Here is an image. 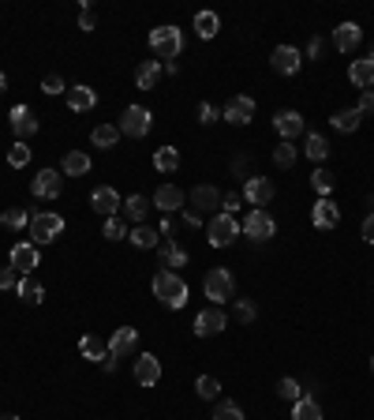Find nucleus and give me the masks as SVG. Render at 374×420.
<instances>
[{"instance_id": "nucleus-31", "label": "nucleus", "mask_w": 374, "mask_h": 420, "mask_svg": "<svg viewBox=\"0 0 374 420\" xmlns=\"http://www.w3.org/2000/svg\"><path fill=\"white\" fill-rule=\"evenodd\" d=\"M154 169H157V173H176V169H180V150L176 147L154 150Z\"/></svg>"}, {"instance_id": "nucleus-17", "label": "nucleus", "mask_w": 374, "mask_h": 420, "mask_svg": "<svg viewBox=\"0 0 374 420\" xmlns=\"http://www.w3.org/2000/svg\"><path fill=\"white\" fill-rule=\"evenodd\" d=\"M157 379H162V360L154 357V353H142L135 360V383L139 387H154Z\"/></svg>"}, {"instance_id": "nucleus-23", "label": "nucleus", "mask_w": 374, "mask_h": 420, "mask_svg": "<svg viewBox=\"0 0 374 420\" xmlns=\"http://www.w3.org/2000/svg\"><path fill=\"white\" fill-rule=\"evenodd\" d=\"M348 79L359 87V90H370L374 87V57H363V60H352L348 68Z\"/></svg>"}, {"instance_id": "nucleus-1", "label": "nucleus", "mask_w": 374, "mask_h": 420, "mask_svg": "<svg viewBox=\"0 0 374 420\" xmlns=\"http://www.w3.org/2000/svg\"><path fill=\"white\" fill-rule=\"evenodd\" d=\"M150 289H154V297L162 300L165 308H172V311H180L183 304H187V282L180 278L176 270H162V274H154V282H150Z\"/></svg>"}, {"instance_id": "nucleus-7", "label": "nucleus", "mask_w": 374, "mask_h": 420, "mask_svg": "<svg viewBox=\"0 0 374 420\" xmlns=\"http://www.w3.org/2000/svg\"><path fill=\"white\" fill-rule=\"evenodd\" d=\"M38 262H42V252H38L34 241H19L16 248H11V270L19 274V278H26V274L38 270Z\"/></svg>"}, {"instance_id": "nucleus-33", "label": "nucleus", "mask_w": 374, "mask_h": 420, "mask_svg": "<svg viewBox=\"0 0 374 420\" xmlns=\"http://www.w3.org/2000/svg\"><path fill=\"white\" fill-rule=\"evenodd\" d=\"M79 353H83L86 360H101L105 353H109V346H105L101 338H94V334H83L79 338Z\"/></svg>"}, {"instance_id": "nucleus-39", "label": "nucleus", "mask_w": 374, "mask_h": 420, "mask_svg": "<svg viewBox=\"0 0 374 420\" xmlns=\"http://www.w3.org/2000/svg\"><path fill=\"white\" fill-rule=\"evenodd\" d=\"M150 199H146V195H128V218L131 221H139V226H142V218L146 214H150Z\"/></svg>"}, {"instance_id": "nucleus-11", "label": "nucleus", "mask_w": 374, "mask_h": 420, "mask_svg": "<svg viewBox=\"0 0 374 420\" xmlns=\"http://www.w3.org/2000/svg\"><path fill=\"white\" fill-rule=\"evenodd\" d=\"M225 323H229V319H225V311L217 304H210V308H203L195 315V334L198 338H213V334L225 331Z\"/></svg>"}, {"instance_id": "nucleus-43", "label": "nucleus", "mask_w": 374, "mask_h": 420, "mask_svg": "<svg viewBox=\"0 0 374 420\" xmlns=\"http://www.w3.org/2000/svg\"><path fill=\"white\" fill-rule=\"evenodd\" d=\"M277 398H285V402H300L303 398V390H300V383H296V379H280V383H277Z\"/></svg>"}, {"instance_id": "nucleus-54", "label": "nucleus", "mask_w": 374, "mask_h": 420, "mask_svg": "<svg viewBox=\"0 0 374 420\" xmlns=\"http://www.w3.org/2000/svg\"><path fill=\"white\" fill-rule=\"evenodd\" d=\"M183 221H187V226H203V214H198V210H187Z\"/></svg>"}, {"instance_id": "nucleus-41", "label": "nucleus", "mask_w": 374, "mask_h": 420, "mask_svg": "<svg viewBox=\"0 0 374 420\" xmlns=\"http://www.w3.org/2000/svg\"><path fill=\"white\" fill-rule=\"evenodd\" d=\"M311 184H314V192L322 195V199H329V192H333V184H337V177L329 173V169H314V177H311Z\"/></svg>"}, {"instance_id": "nucleus-4", "label": "nucleus", "mask_w": 374, "mask_h": 420, "mask_svg": "<svg viewBox=\"0 0 374 420\" xmlns=\"http://www.w3.org/2000/svg\"><path fill=\"white\" fill-rule=\"evenodd\" d=\"M60 233H64V218L60 214H52V210H38V214H30L34 244H49V241H57Z\"/></svg>"}, {"instance_id": "nucleus-21", "label": "nucleus", "mask_w": 374, "mask_h": 420, "mask_svg": "<svg viewBox=\"0 0 374 420\" xmlns=\"http://www.w3.org/2000/svg\"><path fill=\"white\" fill-rule=\"evenodd\" d=\"M94 105H98V90H90L83 83L68 90V109L72 113H86V109H94Z\"/></svg>"}, {"instance_id": "nucleus-27", "label": "nucleus", "mask_w": 374, "mask_h": 420, "mask_svg": "<svg viewBox=\"0 0 374 420\" xmlns=\"http://www.w3.org/2000/svg\"><path fill=\"white\" fill-rule=\"evenodd\" d=\"M19 300H26V304H42L45 300V289H42V282L34 278V274H26V278H19Z\"/></svg>"}, {"instance_id": "nucleus-16", "label": "nucleus", "mask_w": 374, "mask_h": 420, "mask_svg": "<svg viewBox=\"0 0 374 420\" xmlns=\"http://www.w3.org/2000/svg\"><path fill=\"white\" fill-rule=\"evenodd\" d=\"M221 203H225V195L213 188V184H198V188L191 192V206L203 210V214H217Z\"/></svg>"}, {"instance_id": "nucleus-13", "label": "nucleus", "mask_w": 374, "mask_h": 420, "mask_svg": "<svg viewBox=\"0 0 374 420\" xmlns=\"http://www.w3.org/2000/svg\"><path fill=\"white\" fill-rule=\"evenodd\" d=\"M11 128H16V136L26 143L30 136H38V113L30 109V105H16V109H11Z\"/></svg>"}, {"instance_id": "nucleus-34", "label": "nucleus", "mask_w": 374, "mask_h": 420, "mask_svg": "<svg viewBox=\"0 0 374 420\" xmlns=\"http://www.w3.org/2000/svg\"><path fill=\"white\" fill-rule=\"evenodd\" d=\"M359 121H363V116H359V109H341V113L329 116V124L337 128V131H344V136H348V131H356Z\"/></svg>"}, {"instance_id": "nucleus-26", "label": "nucleus", "mask_w": 374, "mask_h": 420, "mask_svg": "<svg viewBox=\"0 0 374 420\" xmlns=\"http://www.w3.org/2000/svg\"><path fill=\"white\" fill-rule=\"evenodd\" d=\"M60 173H68V177H83V173H90V154H83V150H68V154H64V162H60Z\"/></svg>"}, {"instance_id": "nucleus-52", "label": "nucleus", "mask_w": 374, "mask_h": 420, "mask_svg": "<svg viewBox=\"0 0 374 420\" xmlns=\"http://www.w3.org/2000/svg\"><path fill=\"white\" fill-rule=\"evenodd\" d=\"M79 26H83V31H94V11H90V4H83V11H79Z\"/></svg>"}, {"instance_id": "nucleus-46", "label": "nucleus", "mask_w": 374, "mask_h": 420, "mask_svg": "<svg viewBox=\"0 0 374 420\" xmlns=\"http://www.w3.org/2000/svg\"><path fill=\"white\" fill-rule=\"evenodd\" d=\"M42 90H45L49 98H57V94H68V87H64V79H60V75H45V79H42Z\"/></svg>"}, {"instance_id": "nucleus-30", "label": "nucleus", "mask_w": 374, "mask_h": 420, "mask_svg": "<svg viewBox=\"0 0 374 420\" xmlns=\"http://www.w3.org/2000/svg\"><path fill=\"white\" fill-rule=\"evenodd\" d=\"M221 31V19H217V11H198L195 16V34L203 38V42H210L213 34Z\"/></svg>"}, {"instance_id": "nucleus-35", "label": "nucleus", "mask_w": 374, "mask_h": 420, "mask_svg": "<svg viewBox=\"0 0 374 420\" xmlns=\"http://www.w3.org/2000/svg\"><path fill=\"white\" fill-rule=\"evenodd\" d=\"M131 244L139 248V252H150V248H157L162 241H157V229H150V226H135V233L128 236Z\"/></svg>"}, {"instance_id": "nucleus-37", "label": "nucleus", "mask_w": 374, "mask_h": 420, "mask_svg": "<svg viewBox=\"0 0 374 420\" xmlns=\"http://www.w3.org/2000/svg\"><path fill=\"white\" fill-rule=\"evenodd\" d=\"M0 226L11 229V233H16V229H26V226H30V214H26V210H19V206H11V210H4V214H0Z\"/></svg>"}, {"instance_id": "nucleus-56", "label": "nucleus", "mask_w": 374, "mask_h": 420, "mask_svg": "<svg viewBox=\"0 0 374 420\" xmlns=\"http://www.w3.org/2000/svg\"><path fill=\"white\" fill-rule=\"evenodd\" d=\"M318 52H322V42H318V38H311V45H307V57H318Z\"/></svg>"}, {"instance_id": "nucleus-5", "label": "nucleus", "mask_w": 374, "mask_h": 420, "mask_svg": "<svg viewBox=\"0 0 374 420\" xmlns=\"http://www.w3.org/2000/svg\"><path fill=\"white\" fill-rule=\"evenodd\" d=\"M150 124H154V116H150V109H146V105H128L124 116H120V136L142 139L146 131H150Z\"/></svg>"}, {"instance_id": "nucleus-32", "label": "nucleus", "mask_w": 374, "mask_h": 420, "mask_svg": "<svg viewBox=\"0 0 374 420\" xmlns=\"http://www.w3.org/2000/svg\"><path fill=\"white\" fill-rule=\"evenodd\" d=\"M292 420H322V405L303 394L300 402H292Z\"/></svg>"}, {"instance_id": "nucleus-6", "label": "nucleus", "mask_w": 374, "mask_h": 420, "mask_svg": "<svg viewBox=\"0 0 374 420\" xmlns=\"http://www.w3.org/2000/svg\"><path fill=\"white\" fill-rule=\"evenodd\" d=\"M206 236H210L213 248H229L236 236H239V221L229 218V214H213L210 226H206Z\"/></svg>"}, {"instance_id": "nucleus-15", "label": "nucleus", "mask_w": 374, "mask_h": 420, "mask_svg": "<svg viewBox=\"0 0 374 420\" xmlns=\"http://www.w3.org/2000/svg\"><path fill=\"white\" fill-rule=\"evenodd\" d=\"M225 121L229 124H251V116H255V98H247V94H236L229 105H225Z\"/></svg>"}, {"instance_id": "nucleus-3", "label": "nucleus", "mask_w": 374, "mask_h": 420, "mask_svg": "<svg viewBox=\"0 0 374 420\" xmlns=\"http://www.w3.org/2000/svg\"><path fill=\"white\" fill-rule=\"evenodd\" d=\"M150 49L157 52V57H165V60H176L180 49H183L180 26H154L150 31Z\"/></svg>"}, {"instance_id": "nucleus-53", "label": "nucleus", "mask_w": 374, "mask_h": 420, "mask_svg": "<svg viewBox=\"0 0 374 420\" xmlns=\"http://www.w3.org/2000/svg\"><path fill=\"white\" fill-rule=\"evenodd\" d=\"M363 241H367V244H374V214H367V218H363Z\"/></svg>"}, {"instance_id": "nucleus-12", "label": "nucleus", "mask_w": 374, "mask_h": 420, "mask_svg": "<svg viewBox=\"0 0 374 420\" xmlns=\"http://www.w3.org/2000/svg\"><path fill=\"white\" fill-rule=\"evenodd\" d=\"M270 64H273L277 75H296L300 64H303V52H300L296 45H277L273 57H270Z\"/></svg>"}, {"instance_id": "nucleus-55", "label": "nucleus", "mask_w": 374, "mask_h": 420, "mask_svg": "<svg viewBox=\"0 0 374 420\" xmlns=\"http://www.w3.org/2000/svg\"><path fill=\"white\" fill-rule=\"evenodd\" d=\"M101 368H105V372H116V357H113V353H105V357H101Z\"/></svg>"}, {"instance_id": "nucleus-28", "label": "nucleus", "mask_w": 374, "mask_h": 420, "mask_svg": "<svg viewBox=\"0 0 374 420\" xmlns=\"http://www.w3.org/2000/svg\"><path fill=\"white\" fill-rule=\"evenodd\" d=\"M157 252H162V262H165V270L187 267V252H183V248H176V241H162V244H157Z\"/></svg>"}, {"instance_id": "nucleus-20", "label": "nucleus", "mask_w": 374, "mask_h": 420, "mask_svg": "<svg viewBox=\"0 0 374 420\" xmlns=\"http://www.w3.org/2000/svg\"><path fill=\"white\" fill-rule=\"evenodd\" d=\"M90 206L98 210V214L113 218L116 210H120V192H116V188H94V195H90Z\"/></svg>"}, {"instance_id": "nucleus-59", "label": "nucleus", "mask_w": 374, "mask_h": 420, "mask_svg": "<svg viewBox=\"0 0 374 420\" xmlns=\"http://www.w3.org/2000/svg\"><path fill=\"white\" fill-rule=\"evenodd\" d=\"M370 372H374V357H370Z\"/></svg>"}, {"instance_id": "nucleus-48", "label": "nucleus", "mask_w": 374, "mask_h": 420, "mask_svg": "<svg viewBox=\"0 0 374 420\" xmlns=\"http://www.w3.org/2000/svg\"><path fill=\"white\" fill-rule=\"evenodd\" d=\"M0 289H19V274L11 270V267L0 270Z\"/></svg>"}, {"instance_id": "nucleus-49", "label": "nucleus", "mask_w": 374, "mask_h": 420, "mask_svg": "<svg viewBox=\"0 0 374 420\" xmlns=\"http://www.w3.org/2000/svg\"><path fill=\"white\" fill-rule=\"evenodd\" d=\"M239 203H244V195H225V210H221V214H229V218H236V210H239Z\"/></svg>"}, {"instance_id": "nucleus-57", "label": "nucleus", "mask_w": 374, "mask_h": 420, "mask_svg": "<svg viewBox=\"0 0 374 420\" xmlns=\"http://www.w3.org/2000/svg\"><path fill=\"white\" fill-rule=\"evenodd\" d=\"M4 90H8V75L0 72V94H4Z\"/></svg>"}, {"instance_id": "nucleus-9", "label": "nucleus", "mask_w": 374, "mask_h": 420, "mask_svg": "<svg viewBox=\"0 0 374 420\" xmlns=\"http://www.w3.org/2000/svg\"><path fill=\"white\" fill-rule=\"evenodd\" d=\"M239 229H244L251 241H270V236L277 233V221L266 214V210H247V218H244V226H239Z\"/></svg>"}, {"instance_id": "nucleus-10", "label": "nucleus", "mask_w": 374, "mask_h": 420, "mask_svg": "<svg viewBox=\"0 0 374 420\" xmlns=\"http://www.w3.org/2000/svg\"><path fill=\"white\" fill-rule=\"evenodd\" d=\"M273 128H277L280 143H292L296 136H303V131H307L303 116H300L296 109H280V113H273Z\"/></svg>"}, {"instance_id": "nucleus-19", "label": "nucleus", "mask_w": 374, "mask_h": 420, "mask_svg": "<svg viewBox=\"0 0 374 420\" xmlns=\"http://www.w3.org/2000/svg\"><path fill=\"white\" fill-rule=\"evenodd\" d=\"M359 42H363V31H359L356 23H341L337 31H333V45H337V52H356Z\"/></svg>"}, {"instance_id": "nucleus-14", "label": "nucleus", "mask_w": 374, "mask_h": 420, "mask_svg": "<svg viewBox=\"0 0 374 420\" xmlns=\"http://www.w3.org/2000/svg\"><path fill=\"white\" fill-rule=\"evenodd\" d=\"M244 199L251 203V206H266L273 199V180H266V177H251V180H244Z\"/></svg>"}, {"instance_id": "nucleus-44", "label": "nucleus", "mask_w": 374, "mask_h": 420, "mask_svg": "<svg viewBox=\"0 0 374 420\" xmlns=\"http://www.w3.org/2000/svg\"><path fill=\"white\" fill-rule=\"evenodd\" d=\"M213 420H244V409H239L236 402H221L217 409H213Z\"/></svg>"}, {"instance_id": "nucleus-24", "label": "nucleus", "mask_w": 374, "mask_h": 420, "mask_svg": "<svg viewBox=\"0 0 374 420\" xmlns=\"http://www.w3.org/2000/svg\"><path fill=\"white\" fill-rule=\"evenodd\" d=\"M311 218H314V226H318V229H333V226L341 221V210H337V203H333V199H318Z\"/></svg>"}, {"instance_id": "nucleus-51", "label": "nucleus", "mask_w": 374, "mask_h": 420, "mask_svg": "<svg viewBox=\"0 0 374 420\" xmlns=\"http://www.w3.org/2000/svg\"><path fill=\"white\" fill-rule=\"evenodd\" d=\"M198 121H203V124H213V121H217V109H213L210 101H203V105H198Z\"/></svg>"}, {"instance_id": "nucleus-58", "label": "nucleus", "mask_w": 374, "mask_h": 420, "mask_svg": "<svg viewBox=\"0 0 374 420\" xmlns=\"http://www.w3.org/2000/svg\"><path fill=\"white\" fill-rule=\"evenodd\" d=\"M0 420H19V416H11V413H8V416H0Z\"/></svg>"}, {"instance_id": "nucleus-40", "label": "nucleus", "mask_w": 374, "mask_h": 420, "mask_svg": "<svg viewBox=\"0 0 374 420\" xmlns=\"http://www.w3.org/2000/svg\"><path fill=\"white\" fill-rule=\"evenodd\" d=\"M8 165L11 169H23V165H30V147L19 139V143H11L8 147Z\"/></svg>"}, {"instance_id": "nucleus-8", "label": "nucleus", "mask_w": 374, "mask_h": 420, "mask_svg": "<svg viewBox=\"0 0 374 420\" xmlns=\"http://www.w3.org/2000/svg\"><path fill=\"white\" fill-rule=\"evenodd\" d=\"M30 192H34V199H57L64 192V173L60 169H42V173L30 180Z\"/></svg>"}, {"instance_id": "nucleus-42", "label": "nucleus", "mask_w": 374, "mask_h": 420, "mask_svg": "<svg viewBox=\"0 0 374 420\" xmlns=\"http://www.w3.org/2000/svg\"><path fill=\"white\" fill-rule=\"evenodd\" d=\"M296 158H300V150L292 147V143H277V150H273V162H277L280 169H292V165H296Z\"/></svg>"}, {"instance_id": "nucleus-38", "label": "nucleus", "mask_w": 374, "mask_h": 420, "mask_svg": "<svg viewBox=\"0 0 374 420\" xmlns=\"http://www.w3.org/2000/svg\"><path fill=\"white\" fill-rule=\"evenodd\" d=\"M195 390H198V398H206V402H217L221 383H217V375H198V379H195Z\"/></svg>"}, {"instance_id": "nucleus-36", "label": "nucleus", "mask_w": 374, "mask_h": 420, "mask_svg": "<svg viewBox=\"0 0 374 420\" xmlns=\"http://www.w3.org/2000/svg\"><path fill=\"white\" fill-rule=\"evenodd\" d=\"M303 150H307V158H311V162H326V154H329V143H326V136H318V131H311V136H307V143H303Z\"/></svg>"}, {"instance_id": "nucleus-18", "label": "nucleus", "mask_w": 374, "mask_h": 420, "mask_svg": "<svg viewBox=\"0 0 374 420\" xmlns=\"http://www.w3.org/2000/svg\"><path fill=\"white\" fill-rule=\"evenodd\" d=\"M135 346H139V331H135V326H120V331H113V338H109V353L116 360L128 357Z\"/></svg>"}, {"instance_id": "nucleus-47", "label": "nucleus", "mask_w": 374, "mask_h": 420, "mask_svg": "<svg viewBox=\"0 0 374 420\" xmlns=\"http://www.w3.org/2000/svg\"><path fill=\"white\" fill-rule=\"evenodd\" d=\"M255 315H259V308L251 304V300H236V319H239V323H251Z\"/></svg>"}, {"instance_id": "nucleus-50", "label": "nucleus", "mask_w": 374, "mask_h": 420, "mask_svg": "<svg viewBox=\"0 0 374 420\" xmlns=\"http://www.w3.org/2000/svg\"><path fill=\"white\" fill-rule=\"evenodd\" d=\"M359 116H367V113H374V90H363V98H359Z\"/></svg>"}, {"instance_id": "nucleus-45", "label": "nucleus", "mask_w": 374, "mask_h": 420, "mask_svg": "<svg viewBox=\"0 0 374 420\" xmlns=\"http://www.w3.org/2000/svg\"><path fill=\"white\" fill-rule=\"evenodd\" d=\"M124 233H128V226H124L116 214L105 218V241H124Z\"/></svg>"}, {"instance_id": "nucleus-2", "label": "nucleus", "mask_w": 374, "mask_h": 420, "mask_svg": "<svg viewBox=\"0 0 374 420\" xmlns=\"http://www.w3.org/2000/svg\"><path fill=\"white\" fill-rule=\"evenodd\" d=\"M203 289H206V300H213V304L221 308L225 300H232V293H236V282H232V274L225 270V267H213V270H206Z\"/></svg>"}, {"instance_id": "nucleus-22", "label": "nucleus", "mask_w": 374, "mask_h": 420, "mask_svg": "<svg viewBox=\"0 0 374 420\" xmlns=\"http://www.w3.org/2000/svg\"><path fill=\"white\" fill-rule=\"evenodd\" d=\"M150 203H154L157 210H165V214H169V210H180V206H183V192L176 188V184H162Z\"/></svg>"}, {"instance_id": "nucleus-25", "label": "nucleus", "mask_w": 374, "mask_h": 420, "mask_svg": "<svg viewBox=\"0 0 374 420\" xmlns=\"http://www.w3.org/2000/svg\"><path fill=\"white\" fill-rule=\"evenodd\" d=\"M162 64H157V60H142L139 64V68H135V87L139 90H154L157 87V79H162Z\"/></svg>"}, {"instance_id": "nucleus-29", "label": "nucleus", "mask_w": 374, "mask_h": 420, "mask_svg": "<svg viewBox=\"0 0 374 420\" xmlns=\"http://www.w3.org/2000/svg\"><path fill=\"white\" fill-rule=\"evenodd\" d=\"M116 139H120V128H116V124H98V128L90 131V143H94L98 150H113Z\"/></svg>"}]
</instances>
